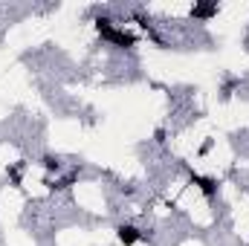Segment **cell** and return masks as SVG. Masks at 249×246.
I'll list each match as a JSON object with an SVG mask.
<instances>
[{
  "label": "cell",
  "mask_w": 249,
  "mask_h": 246,
  "mask_svg": "<svg viewBox=\"0 0 249 246\" xmlns=\"http://www.w3.org/2000/svg\"><path fill=\"white\" fill-rule=\"evenodd\" d=\"M96 29H99V35H102L107 44H113V47H119V50H133V47H136V35L127 32L119 23H113L110 18H99V20H96Z\"/></svg>",
  "instance_id": "cell-1"
},
{
  "label": "cell",
  "mask_w": 249,
  "mask_h": 246,
  "mask_svg": "<svg viewBox=\"0 0 249 246\" xmlns=\"http://www.w3.org/2000/svg\"><path fill=\"white\" fill-rule=\"evenodd\" d=\"M116 238H119L122 246H136L142 241V232H139L133 223H119V226H116Z\"/></svg>",
  "instance_id": "cell-2"
},
{
  "label": "cell",
  "mask_w": 249,
  "mask_h": 246,
  "mask_svg": "<svg viewBox=\"0 0 249 246\" xmlns=\"http://www.w3.org/2000/svg\"><path fill=\"white\" fill-rule=\"evenodd\" d=\"M217 12H220L217 3H194V6H191V18H194V20H212Z\"/></svg>",
  "instance_id": "cell-3"
},
{
  "label": "cell",
  "mask_w": 249,
  "mask_h": 246,
  "mask_svg": "<svg viewBox=\"0 0 249 246\" xmlns=\"http://www.w3.org/2000/svg\"><path fill=\"white\" fill-rule=\"evenodd\" d=\"M194 183H197V188H200L206 197H214V194H217V183H214L212 177H194Z\"/></svg>",
  "instance_id": "cell-4"
},
{
  "label": "cell",
  "mask_w": 249,
  "mask_h": 246,
  "mask_svg": "<svg viewBox=\"0 0 249 246\" xmlns=\"http://www.w3.org/2000/svg\"><path fill=\"white\" fill-rule=\"evenodd\" d=\"M44 165H47L50 171H58V168H61V162H58V157H44Z\"/></svg>",
  "instance_id": "cell-5"
}]
</instances>
